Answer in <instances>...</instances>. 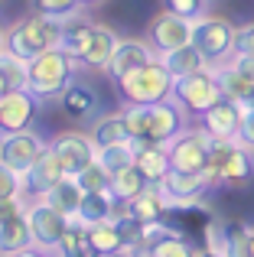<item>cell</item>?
I'll use <instances>...</instances> for the list:
<instances>
[{
  "instance_id": "cell-1",
  "label": "cell",
  "mask_w": 254,
  "mask_h": 257,
  "mask_svg": "<svg viewBox=\"0 0 254 257\" xmlns=\"http://www.w3.org/2000/svg\"><path fill=\"white\" fill-rule=\"evenodd\" d=\"M78 59H72L62 46H52V49L39 52L26 62V88L36 94L39 101H52L72 85L78 69Z\"/></svg>"
},
{
  "instance_id": "cell-2",
  "label": "cell",
  "mask_w": 254,
  "mask_h": 257,
  "mask_svg": "<svg viewBox=\"0 0 254 257\" xmlns=\"http://www.w3.org/2000/svg\"><path fill=\"white\" fill-rule=\"evenodd\" d=\"M117 91H121V98L127 104H140V107L157 104V101L173 98V75L160 62V56H153L140 69H134V72L117 78Z\"/></svg>"
},
{
  "instance_id": "cell-3",
  "label": "cell",
  "mask_w": 254,
  "mask_h": 257,
  "mask_svg": "<svg viewBox=\"0 0 254 257\" xmlns=\"http://www.w3.org/2000/svg\"><path fill=\"white\" fill-rule=\"evenodd\" d=\"M59 39H62V20L30 13V17L17 20V23L7 30V52H13V56L30 62L33 56L59 46Z\"/></svg>"
},
{
  "instance_id": "cell-4",
  "label": "cell",
  "mask_w": 254,
  "mask_h": 257,
  "mask_svg": "<svg viewBox=\"0 0 254 257\" xmlns=\"http://www.w3.org/2000/svg\"><path fill=\"white\" fill-rule=\"evenodd\" d=\"M218 98H222V88L215 82L212 65H205V69L173 82V101H176L186 114H205V107H212Z\"/></svg>"
},
{
  "instance_id": "cell-5",
  "label": "cell",
  "mask_w": 254,
  "mask_h": 257,
  "mask_svg": "<svg viewBox=\"0 0 254 257\" xmlns=\"http://www.w3.org/2000/svg\"><path fill=\"white\" fill-rule=\"evenodd\" d=\"M235 30L225 17H199L192 23V46L205 56L209 65H218L231 56V46H235Z\"/></svg>"
},
{
  "instance_id": "cell-6",
  "label": "cell",
  "mask_w": 254,
  "mask_h": 257,
  "mask_svg": "<svg viewBox=\"0 0 254 257\" xmlns=\"http://www.w3.org/2000/svg\"><path fill=\"white\" fill-rule=\"evenodd\" d=\"M26 221H30V234L33 244L43 247V251H52L59 244V238L69 228V215H62L56 205H49L46 199H30L26 202Z\"/></svg>"
},
{
  "instance_id": "cell-7",
  "label": "cell",
  "mask_w": 254,
  "mask_h": 257,
  "mask_svg": "<svg viewBox=\"0 0 254 257\" xmlns=\"http://www.w3.org/2000/svg\"><path fill=\"white\" fill-rule=\"evenodd\" d=\"M209 140L212 137L205 131H179L176 137L166 144L170 170L205 173V166H209Z\"/></svg>"
},
{
  "instance_id": "cell-8",
  "label": "cell",
  "mask_w": 254,
  "mask_h": 257,
  "mask_svg": "<svg viewBox=\"0 0 254 257\" xmlns=\"http://www.w3.org/2000/svg\"><path fill=\"white\" fill-rule=\"evenodd\" d=\"M39 114V98L30 88H13L0 98V137L30 131Z\"/></svg>"
},
{
  "instance_id": "cell-9",
  "label": "cell",
  "mask_w": 254,
  "mask_h": 257,
  "mask_svg": "<svg viewBox=\"0 0 254 257\" xmlns=\"http://www.w3.org/2000/svg\"><path fill=\"white\" fill-rule=\"evenodd\" d=\"M46 147L49 144H46L33 127L30 131H20V134H7V137H0V163L23 176L39 160V153H43Z\"/></svg>"
},
{
  "instance_id": "cell-10",
  "label": "cell",
  "mask_w": 254,
  "mask_h": 257,
  "mask_svg": "<svg viewBox=\"0 0 254 257\" xmlns=\"http://www.w3.org/2000/svg\"><path fill=\"white\" fill-rule=\"evenodd\" d=\"M209 176L205 173H183V170H170L163 179L157 182L160 195H163L166 208H183V205H192L199 195L209 189Z\"/></svg>"
},
{
  "instance_id": "cell-11",
  "label": "cell",
  "mask_w": 254,
  "mask_h": 257,
  "mask_svg": "<svg viewBox=\"0 0 254 257\" xmlns=\"http://www.w3.org/2000/svg\"><path fill=\"white\" fill-rule=\"evenodd\" d=\"M49 150L59 157V163L65 166V173L69 176H78L88 163H95V150L98 147L91 144L88 134H78V131H62L52 137Z\"/></svg>"
},
{
  "instance_id": "cell-12",
  "label": "cell",
  "mask_w": 254,
  "mask_h": 257,
  "mask_svg": "<svg viewBox=\"0 0 254 257\" xmlns=\"http://www.w3.org/2000/svg\"><path fill=\"white\" fill-rule=\"evenodd\" d=\"M62 176H69V173H65V166L59 163V157L46 147V150L39 153L36 163L20 176V179H23V195H26V199H46V192H49Z\"/></svg>"
},
{
  "instance_id": "cell-13",
  "label": "cell",
  "mask_w": 254,
  "mask_h": 257,
  "mask_svg": "<svg viewBox=\"0 0 254 257\" xmlns=\"http://www.w3.org/2000/svg\"><path fill=\"white\" fill-rule=\"evenodd\" d=\"M150 46L157 56H163V52L170 49H179V46L192 43V20H183V17H173V13H160V17H153L150 23Z\"/></svg>"
},
{
  "instance_id": "cell-14",
  "label": "cell",
  "mask_w": 254,
  "mask_h": 257,
  "mask_svg": "<svg viewBox=\"0 0 254 257\" xmlns=\"http://www.w3.org/2000/svg\"><path fill=\"white\" fill-rule=\"evenodd\" d=\"M183 114L186 111L173 98L157 101V104H147V137L144 140H153V144L166 147L179 131H183Z\"/></svg>"
},
{
  "instance_id": "cell-15",
  "label": "cell",
  "mask_w": 254,
  "mask_h": 257,
  "mask_svg": "<svg viewBox=\"0 0 254 257\" xmlns=\"http://www.w3.org/2000/svg\"><path fill=\"white\" fill-rule=\"evenodd\" d=\"M241 114H244V107L238 104V101H231V98H218L212 107H205V114H202V131L209 134V137H218V140H235L238 137V124H241Z\"/></svg>"
},
{
  "instance_id": "cell-16",
  "label": "cell",
  "mask_w": 254,
  "mask_h": 257,
  "mask_svg": "<svg viewBox=\"0 0 254 257\" xmlns=\"http://www.w3.org/2000/svg\"><path fill=\"white\" fill-rule=\"evenodd\" d=\"M131 144H134V166L144 173V179L150 182V186H157V182L170 173L166 147L153 144V140H144V137H131Z\"/></svg>"
},
{
  "instance_id": "cell-17",
  "label": "cell",
  "mask_w": 254,
  "mask_h": 257,
  "mask_svg": "<svg viewBox=\"0 0 254 257\" xmlns=\"http://www.w3.org/2000/svg\"><path fill=\"white\" fill-rule=\"evenodd\" d=\"M150 59H153V49L147 43H140V39H117L114 52H111V62L104 65V72H108V75L117 82L121 75L140 69V65L150 62Z\"/></svg>"
},
{
  "instance_id": "cell-18",
  "label": "cell",
  "mask_w": 254,
  "mask_h": 257,
  "mask_svg": "<svg viewBox=\"0 0 254 257\" xmlns=\"http://www.w3.org/2000/svg\"><path fill=\"white\" fill-rule=\"evenodd\" d=\"M59 104H62V111L69 114L72 120H88L91 114L98 111V94H95V88L72 82L62 94H59Z\"/></svg>"
},
{
  "instance_id": "cell-19",
  "label": "cell",
  "mask_w": 254,
  "mask_h": 257,
  "mask_svg": "<svg viewBox=\"0 0 254 257\" xmlns=\"http://www.w3.org/2000/svg\"><path fill=\"white\" fill-rule=\"evenodd\" d=\"M251 176H254V150L235 144L231 153L225 157L222 170H218V182H225V186H244Z\"/></svg>"
},
{
  "instance_id": "cell-20",
  "label": "cell",
  "mask_w": 254,
  "mask_h": 257,
  "mask_svg": "<svg viewBox=\"0 0 254 257\" xmlns=\"http://www.w3.org/2000/svg\"><path fill=\"white\" fill-rule=\"evenodd\" d=\"M160 62L166 65V72L173 75V82H176V78H186V75H192V72H199V69H205V65H209V62H205V56L192 43L179 46V49L163 52V56H160Z\"/></svg>"
},
{
  "instance_id": "cell-21",
  "label": "cell",
  "mask_w": 254,
  "mask_h": 257,
  "mask_svg": "<svg viewBox=\"0 0 254 257\" xmlns=\"http://www.w3.org/2000/svg\"><path fill=\"white\" fill-rule=\"evenodd\" d=\"M114 46H117V33L111 30V26H104V23H95L91 43H88V49H85V56H82V65H88V69H104V65L111 62Z\"/></svg>"
},
{
  "instance_id": "cell-22",
  "label": "cell",
  "mask_w": 254,
  "mask_h": 257,
  "mask_svg": "<svg viewBox=\"0 0 254 257\" xmlns=\"http://www.w3.org/2000/svg\"><path fill=\"white\" fill-rule=\"evenodd\" d=\"M91 30H95V23H88V20H82L75 13V17L62 20V39H59V46H62L72 59L82 62L85 49H88V43H91Z\"/></svg>"
},
{
  "instance_id": "cell-23",
  "label": "cell",
  "mask_w": 254,
  "mask_h": 257,
  "mask_svg": "<svg viewBox=\"0 0 254 257\" xmlns=\"http://www.w3.org/2000/svg\"><path fill=\"white\" fill-rule=\"evenodd\" d=\"M82 195H85V189L78 186L75 176H62V179H59L56 186L46 192V202H49V205H56L62 215L75 218V215H78V205H82Z\"/></svg>"
},
{
  "instance_id": "cell-24",
  "label": "cell",
  "mask_w": 254,
  "mask_h": 257,
  "mask_svg": "<svg viewBox=\"0 0 254 257\" xmlns=\"http://www.w3.org/2000/svg\"><path fill=\"white\" fill-rule=\"evenodd\" d=\"M85 234H88V244L95 247L98 257H111L124 247V234L117 221H98V225H85Z\"/></svg>"
},
{
  "instance_id": "cell-25",
  "label": "cell",
  "mask_w": 254,
  "mask_h": 257,
  "mask_svg": "<svg viewBox=\"0 0 254 257\" xmlns=\"http://www.w3.org/2000/svg\"><path fill=\"white\" fill-rule=\"evenodd\" d=\"M163 212H166V202H163V195H160L157 186H147L140 195L131 199V218L144 221V225H157V221H163Z\"/></svg>"
},
{
  "instance_id": "cell-26",
  "label": "cell",
  "mask_w": 254,
  "mask_h": 257,
  "mask_svg": "<svg viewBox=\"0 0 254 257\" xmlns=\"http://www.w3.org/2000/svg\"><path fill=\"white\" fill-rule=\"evenodd\" d=\"M30 244H33V234H30V221H26V212L0 225V257L17 254V251H23V247H30Z\"/></svg>"
},
{
  "instance_id": "cell-27",
  "label": "cell",
  "mask_w": 254,
  "mask_h": 257,
  "mask_svg": "<svg viewBox=\"0 0 254 257\" xmlns=\"http://www.w3.org/2000/svg\"><path fill=\"white\" fill-rule=\"evenodd\" d=\"M52 254L59 257H98L95 247L88 244V234H85V225L78 218L69 221V228H65V234L59 238V244L52 247Z\"/></svg>"
},
{
  "instance_id": "cell-28",
  "label": "cell",
  "mask_w": 254,
  "mask_h": 257,
  "mask_svg": "<svg viewBox=\"0 0 254 257\" xmlns=\"http://www.w3.org/2000/svg\"><path fill=\"white\" fill-rule=\"evenodd\" d=\"M111 208H114V195H111V189H108V192H85L75 218L82 221V225H98V221H111Z\"/></svg>"
},
{
  "instance_id": "cell-29",
  "label": "cell",
  "mask_w": 254,
  "mask_h": 257,
  "mask_svg": "<svg viewBox=\"0 0 254 257\" xmlns=\"http://www.w3.org/2000/svg\"><path fill=\"white\" fill-rule=\"evenodd\" d=\"M88 137H91L95 147H111V144H127V140H131V131H127L124 114H108V117H101L91 127Z\"/></svg>"
},
{
  "instance_id": "cell-30",
  "label": "cell",
  "mask_w": 254,
  "mask_h": 257,
  "mask_svg": "<svg viewBox=\"0 0 254 257\" xmlns=\"http://www.w3.org/2000/svg\"><path fill=\"white\" fill-rule=\"evenodd\" d=\"M192 244L183 238V234L176 231H166V228H160L157 234H153V241L147 244V257H192Z\"/></svg>"
},
{
  "instance_id": "cell-31",
  "label": "cell",
  "mask_w": 254,
  "mask_h": 257,
  "mask_svg": "<svg viewBox=\"0 0 254 257\" xmlns=\"http://www.w3.org/2000/svg\"><path fill=\"white\" fill-rule=\"evenodd\" d=\"M212 72H215V82H218V88H222V94L231 98V101H238V104H244L248 94L254 91V85L248 82V78L238 75L231 65H212Z\"/></svg>"
},
{
  "instance_id": "cell-32",
  "label": "cell",
  "mask_w": 254,
  "mask_h": 257,
  "mask_svg": "<svg viewBox=\"0 0 254 257\" xmlns=\"http://www.w3.org/2000/svg\"><path fill=\"white\" fill-rule=\"evenodd\" d=\"M95 163L104 166L108 173H117V170H127L134 163V144H111V147H98L95 150Z\"/></svg>"
},
{
  "instance_id": "cell-33",
  "label": "cell",
  "mask_w": 254,
  "mask_h": 257,
  "mask_svg": "<svg viewBox=\"0 0 254 257\" xmlns=\"http://www.w3.org/2000/svg\"><path fill=\"white\" fill-rule=\"evenodd\" d=\"M147 186H150V182L144 179V173H140L134 163L127 166V170L111 173V192H114V195H121V199H134V195H140Z\"/></svg>"
},
{
  "instance_id": "cell-34",
  "label": "cell",
  "mask_w": 254,
  "mask_h": 257,
  "mask_svg": "<svg viewBox=\"0 0 254 257\" xmlns=\"http://www.w3.org/2000/svg\"><path fill=\"white\" fill-rule=\"evenodd\" d=\"M30 10L39 13V17L69 20V17H75L82 7H78V0H30Z\"/></svg>"
},
{
  "instance_id": "cell-35",
  "label": "cell",
  "mask_w": 254,
  "mask_h": 257,
  "mask_svg": "<svg viewBox=\"0 0 254 257\" xmlns=\"http://www.w3.org/2000/svg\"><path fill=\"white\" fill-rule=\"evenodd\" d=\"M75 179H78V186H82L85 192H108L111 189V173L104 170V166H98V163H88Z\"/></svg>"
},
{
  "instance_id": "cell-36",
  "label": "cell",
  "mask_w": 254,
  "mask_h": 257,
  "mask_svg": "<svg viewBox=\"0 0 254 257\" xmlns=\"http://www.w3.org/2000/svg\"><path fill=\"white\" fill-rule=\"evenodd\" d=\"M0 69H4L10 88H26V59L13 56V52H0Z\"/></svg>"
},
{
  "instance_id": "cell-37",
  "label": "cell",
  "mask_w": 254,
  "mask_h": 257,
  "mask_svg": "<svg viewBox=\"0 0 254 257\" xmlns=\"http://www.w3.org/2000/svg\"><path fill=\"white\" fill-rule=\"evenodd\" d=\"M205 7H209V0H163L166 13L183 17V20H192V23H196L199 17H205Z\"/></svg>"
},
{
  "instance_id": "cell-38",
  "label": "cell",
  "mask_w": 254,
  "mask_h": 257,
  "mask_svg": "<svg viewBox=\"0 0 254 257\" xmlns=\"http://www.w3.org/2000/svg\"><path fill=\"white\" fill-rule=\"evenodd\" d=\"M13 195H23V179H20V173L0 163V199H13Z\"/></svg>"
},
{
  "instance_id": "cell-39",
  "label": "cell",
  "mask_w": 254,
  "mask_h": 257,
  "mask_svg": "<svg viewBox=\"0 0 254 257\" xmlns=\"http://www.w3.org/2000/svg\"><path fill=\"white\" fill-rule=\"evenodd\" d=\"M231 56H254V23H244L235 30V46Z\"/></svg>"
},
{
  "instance_id": "cell-40",
  "label": "cell",
  "mask_w": 254,
  "mask_h": 257,
  "mask_svg": "<svg viewBox=\"0 0 254 257\" xmlns=\"http://www.w3.org/2000/svg\"><path fill=\"white\" fill-rule=\"evenodd\" d=\"M23 212H26L23 195H13V199H0V225H4V221H10V218H17V215H23Z\"/></svg>"
},
{
  "instance_id": "cell-41",
  "label": "cell",
  "mask_w": 254,
  "mask_h": 257,
  "mask_svg": "<svg viewBox=\"0 0 254 257\" xmlns=\"http://www.w3.org/2000/svg\"><path fill=\"white\" fill-rule=\"evenodd\" d=\"M238 144L248 147V150H254V111H244L241 114V124H238Z\"/></svg>"
},
{
  "instance_id": "cell-42",
  "label": "cell",
  "mask_w": 254,
  "mask_h": 257,
  "mask_svg": "<svg viewBox=\"0 0 254 257\" xmlns=\"http://www.w3.org/2000/svg\"><path fill=\"white\" fill-rule=\"evenodd\" d=\"M231 69L254 85V56H235V59H231Z\"/></svg>"
},
{
  "instance_id": "cell-43",
  "label": "cell",
  "mask_w": 254,
  "mask_h": 257,
  "mask_svg": "<svg viewBox=\"0 0 254 257\" xmlns=\"http://www.w3.org/2000/svg\"><path fill=\"white\" fill-rule=\"evenodd\" d=\"M7 257H49V251H43V247L30 244V247H23V251H17V254H7Z\"/></svg>"
},
{
  "instance_id": "cell-44",
  "label": "cell",
  "mask_w": 254,
  "mask_h": 257,
  "mask_svg": "<svg viewBox=\"0 0 254 257\" xmlns=\"http://www.w3.org/2000/svg\"><path fill=\"white\" fill-rule=\"evenodd\" d=\"M192 257H225V254H222V247H212V244H205L202 251H196Z\"/></svg>"
},
{
  "instance_id": "cell-45",
  "label": "cell",
  "mask_w": 254,
  "mask_h": 257,
  "mask_svg": "<svg viewBox=\"0 0 254 257\" xmlns=\"http://www.w3.org/2000/svg\"><path fill=\"white\" fill-rule=\"evenodd\" d=\"M244 247H248V254L254 257V225H244Z\"/></svg>"
},
{
  "instance_id": "cell-46",
  "label": "cell",
  "mask_w": 254,
  "mask_h": 257,
  "mask_svg": "<svg viewBox=\"0 0 254 257\" xmlns=\"http://www.w3.org/2000/svg\"><path fill=\"white\" fill-rule=\"evenodd\" d=\"M7 91H13V88H10V82H7V75H4V69H0V98H4V94Z\"/></svg>"
},
{
  "instance_id": "cell-47",
  "label": "cell",
  "mask_w": 254,
  "mask_h": 257,
  "mask_svg": "<svg viewBox=\"0 0 254 257\" xmlns=\"http://www.w3.org/2000/svg\"><path fill=\"white\" fill-rule=\"evenodd\" d=\"M241 107H244V111H254V91L248 94V101H244V104H241Z\"/></svg>"
},
{
  "instance_id": "cell-48",
  "label": "cell",
  "mask_w": 254,
  "mask_h": 257,
  "mask_svg": "<svg viewBox=\"0 0 254 257\" xmlns=\"http://www.w3.org/2000/svg\"><path fill=\"white\" fill-rule=\"evenodd\" d=\"M95 4H101V0H78V7H95Z\"/></svg>"
},
{
  "instance_id": "cell-49",
  "label": "cell",
  "mask_w": 254,
  "mask_h": 257,
  "mask_svg": "<svg viewBox=\"0 0 254 257\" xmlns=\"http://www.w3.org/2000/svg\"><path fill=\"white\" fill-rule=\"evenodd\" d=\"M4 49H7V33L0 30V52H4Z\"/></svg>"
},
{
  "instance_id": "cell-50",
  "label": "cell",
  "mask_w": 254,
  "mask_h": 257,
  "mask_svg": "<svg viewBox=\"0 0 254 257\" xmlns=\"http://www.w3.org/2000/svg\"><path fill=\"white\" fill-rule=\"evenodd\" d=\"M49 257H59V254H52V251H49Z\"/></svg>"
},
{
  "instance_id": "cell-51",
  "label": "cell",
  "mask_w": 254,
  "mask_h": 257,
  "mask_svg": "<svg viewBox=\"0 0 254 257\" xmlns=\"http://www.w3.org/2000/svg\"><path fill=\"white\" fill-rule=\"evenodd\" d=\"M144 257H147V254H144Z\"/></svg>"
}]
</instances>
